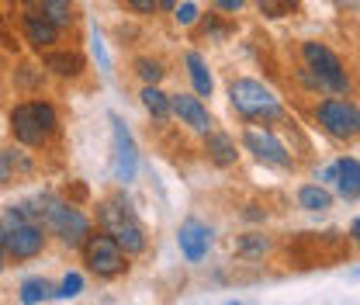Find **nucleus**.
Wrapping results in <instances>:
<instances>
[{
	"mask_svg": "<svg viewBox=\"0 0 360 305\" xmlns=\"http://www.w3.org/2000/svg\"><path fill=\"white\" fill-rule=\"evenodd\" d=\"M97 222H101V229L129 254V257H139V254H146V247H149V236H146V225L139 222L135 216V208L118 194V198H108V201H101L97 205Z\"/></svg>",
	"mask_w": 360,
	"mask_h": 305,
	"instance_id": "obj_1",
	"label": "nucleus"
},
{
	"mask_svg": "<svg viewBox=\"0 0 360 305\" xmlns=\"http://www.w3.org/2000/svg\"><path fill=\"white\" fill-rule=\"evenodd\" d=\"M229 101H232V111H236L239 118H246V122L270 125V122H281V118H284L281 97H277L267 84L253 80V77H236V80L229 84Z\"/></svg>",
	"mask_w": 360,
	"mask_h": 305,
	"instance_id": "obj_2",
	"label": "nucleus"
},
{
	"mask_svg": "<svg viewBox=\"0 0 360 305\" xmlns=\"http://www.w3.org/2000/svg\"><path fill=\"white\" fill-rule=\"evenodd\" d=\"M56 129H59V115H56V108L49 101H25V104L11 108V135L21 146L42 149L56 135Z\"/></svg>",
	"mask_w": 360,
	"mask_h": 305,
	"instance_id": "obj_3",
	"label": "nucleus"
},
{
	"mask_svg": "<svg viewBox=\"0 0 360 305\" xmlns=\"http://www.w3.org/2000/svg\"><path fill=\"white\" fill-rule=\"evenodd\" d=\"M39 218H42L45 229L56 232L70 250H80L84 239L90 236V218L84 216L77 205L59 201L56 194H42V198H39Z\"/></svg>",
	"mask_w": 360,
	"mask_h": 305,
	"instance_id": "obj_4",
	"label": "nucleus"
},
{
	"mask_svg": "<svg viewBox=\"0 0 360 305\" xmlns=\"http://www.w3.org/2000/svg\"><path fill=\"white\" fill-rule=\"evenodd\" d=\"M315 122L336 142H354V139H360V104L347 101L343 94L326 97L315 104Z\"/></svg>",
	"mask_w": 360,
	"mask_h": 305,
	"instance_id": "obj_5",
	"label": "nucleus"
},
{
	"mask_svg": "<svg viewBox=\"0 0 360 305\" xmlns=\"http://www.w3.org/2000/svg\"><path fill=\"white\" fill-rule=\"evenodd\" d=\"M302 59L305 66L319 77L326 94H350V77L343 70V59L322 42H302Z\"/></svg>",
	"mask_w": 360,
	"mask_h": 305,
	"instance_id": "obj_6",
	"label": "nucleus"
},
{
	"mask_svg": "<svg viewBox=\"0 0 360 305\" xmlns=\"http://www.w3.org/2000/svg\"><path fill=\"white\" fill-rule=\"evenodd\" d=\"M80 250H84L87 270L97 274V278H122V274L129 270V254H125L104 229H101V232H90Z\"/></svg>",
	"mask_w": 360,
	"mask_h": 305,
	"instance_id": "obj_7",
	"label": "nucleus"
},
{
	"mask_svg": "<svg viewBox=\"0 0 360 305\" xmlns=\"http://www.w3.org/2000/svg\"><path fill=\"white\" fill-rule=\"evenodd\" d=\"M243 146L246 153H253L260 163L277 167V170H295V156L288 153V146L267 129V125H250L243 132Z\"/></svg>",
	"mask_w": 360,
	"mask_h": 305,
	"instance_id": "obj_8",
	"label": "nucleus"
},
{
	"mask_svg": "<svg viewBox=\"0 0 360 305\" xmlns=\"http://www.w3.org/2000/svg\"><path fill=\"white\" fill-rule=\"evenodd\" d=\"M45 250V225L42 222H18L4 229V254L11 261H35Z\"/></svg>",
	"mask_w": 360,
	"mask_h": 305,
	"instance_id": "obj_9",
	"label": "nucleus"
},
{
	"mask_svg": "<svg viewBox=\"0 0 360 305\" xmlns=\"http://www.w3.org/2000/svg\"><path fill=\"white\" fill-rule=\"evenodd\" d=\"M111 135H115V174L118 180L132 184L135 170H139V149H135L132 132L125 129V122L118 115H111Z\"/></svg>",
	"mask_w": 360,
	"mask_h": 305,
	"instance_id": "obj_10",
	"label": "nucleus"
},
{
	"mask_svg": "<svg viewBox=\"0 0 360 305\" xmlns=\"http://www.w3.org/2000/svg\"><path fill=\"white\" fill-rule=\"evenodd\" d=\"M177 247L191 263L205 261L208 250H212V229L205 222H198V218H184L177 229Z\"/></svg>",
	"mask_w": 360,
	"mask_h": 305,
	"instance_id": "obj_11",
	"label": "nucleus"
},
{
	"mask_svg": "<svg viewBox=\"0 0 360 305\" xmlns=\"http://www.w3.org/2000/svg\"><path fill=\"white\" fill-rule=\"evenodd\" d=\"M170 111L177 115L187 129L198 132V135L215 129V122H212V115H208V108L201 104L198 94H174V97H170Z\"/></svg>",
	"mask_w": 360,
	"mask_h": 305,
	"instance_id": "obj_12",
	"label": "nucleus"
},
{
	"mask_svg": "<svg viewBox=\"0 0 360 305\" xmlns=\"http://www.w3.org/2000/svg\"><path fill=\"white\" fill-rule=\"evenodd\" d=\"M21 25H25V39L35 45V49H52V45L59 42V28L45 18L42 11L32 7V0H28V11H25Z\"/></svg>",
	"mask_w": 360,
	"mask_h": 305,
	"instance_id": "obj_13",
	"label": "nucleus"
},
{
	"mask_svg": "<svg viewBox=\"0 0 360 305\" xmlns=\"http://www.w3.org/2000/svg\"><path fill=\"white\" fill-rule=\"evenodd\" d=\"M333 167H336L333 187L340 191V198L357 201V198H360V160H354V156H340Z\"/></svg>",
	"mask_w": 360,
	"mask_h": 305,
	"instance_id": "obj_14",
	"label": "nucleus"
},
{
	"mask_svg": "<svg viewBox=\"0 0 360 305\" xmlns=\"http://www.w3.org/2000/svg\"><path fill=\"white\" fill-rule=\"evenodd\" d=\"M205 153H208V160L215 163V167H236V160H239V153H236V142H232V135H225V132H205Z\"/></svg>",
	"mask_w": 360,
	"mask_h": 305,
	"instance_id": "obj_15",
	"label": "nucleus"
},
{
	"mask_svg": "<svg viewBox=\"0 0 360 305\" xmlns=\"http://www.w3.org/2000/svg\"><path fill=\"white\" fill-rule=\"evenodd\" d=\"M45 70H52L56 77L77 80L84 73V56L80 52H45Z\"/></svg>",
	"mask_w": 360,
	"mask_h": 305,
	"instance_id": "obj_16",
	"label": "nucleus"
},
{
	"mask_svg": "<svg viewBox=\"0 0 360 305\" xmlns=\"http://www.w3.org/2000/svg\"><path fill=\"white\" fill-rule=\"evenodd\" d=\"M270 250H274V243L264 232H243L236 239V257H243V261H264Z\"/></svg>",
	"mask_w": 360,
	"mask_h": 305,
	"instance_id": "obj_17",
	"label": "nucleus"
},
{
	"mask_svg": "<svg viewBox=\"0 0 360 305\" xmlns=\"http://www.w3.org/2000/svg\"><path fill=\"white\" fill-rule=\"evenodd\" d=\"M184 63H187V73H191L194 94H198V97H212L215 80H212V73H208V66H205L201 52H187V56H184Z\"/></svg>",
	"mask_w": 360,
	"mask_h": 305,
	"instance_id": "obj_18",
	"label": "nucleus"
},
{
	"mask_svg": "<svg viewBox=\"0 0 360 305\" xmlns=\"http://www.w3.org/2000/svg\"><path fill=\"white\" fill-rule=\"evenodd\" d=\"M298 205L305 212H329L333 208V194L322 184H302L298 187Z\"/></svg>",
	"mask_w": 360,
	"mask_h": 305,
	"instance_id": "obj_19",
	"label": "nucleus"
},
{
	"mask_svg": "<svg viewBox=\"0 0 360 305\" xmlns=\"http://www.w3.org/2000/svg\"><path fill=\"white\" fill-rule=\"evenodd\" d=\"M142 108H146L153 118H160V122H163V118L170 115V97L156 87V84H146V90H142Z\"/></svg>",
	"mask_w": 360,
	"mask_h": 305,
	"instance_id": "obj_20",
	"label": "nucleus"
},
{
	"mask_svg": "<svg viewBox=\"0 0 360 305\" xmlns=\"http://www.w3.org/2000/svg\"><path fill=\"white\" fill-rule=\"evenodd\" d=\"M42 14L56 28H70L73 25V0H42Z\"/></svg>",
	"mask_w": 360,
	"mask_h": 305,
	"instance_id": "obj_21",
	"label": "nucleus"
},
{
	"mask_svg": "<svg viewBox=\"0 0 360 305\" xmlns=\"http://www.w3.org/2000/svg\"><path fill=\"white\" fill-rule=\"evenodd\" d=\"M45 299H52V285H49L45 278H28V281L21 285V302L25 305L45 302Z\"/></svg>",
	"mask_w": 360,
	"mask_h": 305,
	"instance_id": "obj_22",
	"label": "nucleus"
},
{
	"mask_svg": "<svg viewBox=\"0 0 360 305\" xmlns=\"http://www.w3.org/2000/svg\"><path fill=\"white\" fill-rule=\"evenodd\" d=\"M135 73H139L142 84H160L167 77V70H163L160 59H135Z\"/></svg>",
	"mask_w": 360,
	"mask_h": 305,
	"instance_id": "obj_23",
	"label": "nucleus"
},
{
	"mask_svg": "<svg viewBox=\"0 0 360 305\" xmlns=\"http://www.w3.org/2000/svg\"><path fill=\"white\" fill-rule=\"evenodd\" d=\"M80 292H84V278L80 274H66L63 285H59V292H56V299H77Z\"/></svg>",
	"mask_w": 360,
	"mask_h": 305,
	"instance_id": "obj_24",
	"label": "nucleus"
},
{
	"mask_svg": "<svg viewBox=\"0 0 360 305\" xmlns=\"http://www.w3.org/2000/svg\"><path fill=\"white\" fill-rule=\"evenodd\" d=\"M174 18H177V25H184V28H191L194 21H198V7L187 0V4H177L174 7Z\"/></svg>",
	"mask_w": 360,
	"mask_h": 305,
	"instance_id": "obj_25",
	"label": "nucleus"
},
{
	"mask_svg": "<svg viewBox=\"0 0 360 305\" xmlns=\"http://www.w3.org/2000/svg\"><path fill=\"white\" fill-rule=\"evenodd\" d=\"M288 7L291 4H284V0H260V14H267V18H284Z\"/></svg>",
	"mask_w": 360,
	"mask_h": 305,
	"instance_id": "obj_26",
	"label": "nucleus"
},
{
	"mask_svg": "<svg viewBox=\"0 0 360 305\" xmlns=\"http://www.w3.org/2000/svg\"><path fill=\"white\" fill-rule=\"evenodd\" d=\"M90 45H94V56H97L101 70L108 73V70H111V59H108V49H104V42H101V35H97V32H94V39H90Z\"/></svg>",
	"mask_w": 360,
	"mask_h": 305,
	"instance_id": "obj_27",
	"label": "nucleus"
},
{
	"mask_svg": "<svg viewBox=\"0 0 360 305\" xmlns=\"http://www.w3.org/2000/svg\"><path fill=\"white\" fill-rule=\"evenodd\" d=\"M11 174H14V156L7 149H0V187L11 180Z\"/></svg>",
	"mask_w": 360,
	"mask_h": 305,
	"instance_id": "obj_28",
	"label": "nucleus"
},
{
	"mask_svg": "<svg viewBox=\"0 0 360 305\" xmlns=\"http://www.w3.org/2000/svg\"><path fill=\"white\" fill-rule=\"evenodd\" d=\"M215 4V11H222V14H239L243 7H246V0H212Z\"/></svg>",
	"mask_w": 360,
	"mask_h": 305,
	"instance_id": "obj_29",
	"label": "nucleus"
},
{
	"mask_svg": "<svg viewBox=\"0 0 360 305\" xmlns=\"http://www.w3.org/2000/svg\"><path fill=\"white\" fill-rule=\"evenodd\" d=\"M129 7H132L135 14H156L160 7H156V0H125Z\"/></svg>",
	"mask_w": 360,
	"mask_h": 305,
	"instance_id": "obj_30",
	"label": "nucleus"
},
{
	"mask_svg": "<svg viewBox=\"0 0 360 305\" xmlns=\"http://www.w3.org/2000/svg\"><path fill=\"white\" fill-rule=\"evenodd\" d=\"M333 177H336V167H333V163H329V167H326V170H322V180H326V184H333Z\"/></svg>",
	"mask_w": 360,
	"mask_h": 305,
	"instance_id": "obj_31",
	"label": "nucleus"
},
{
	"mask_svg": "<svg viewBox=\"0 0 360 305\" xmlns=\"http://www.w3.org/2000/svg\"><path fill=\"white\" fill-rule=\"evenodd\" d=\"M4 263H7V254H4V225H0V270H4Z\"/></svg>",
	"mask_w": 360,
	"mask_h": 305,
	"instance_id": "obj_32",
	"label": "nucleus"
},
{
	"mask_svg": "<svg viewBox=\"0 0 360 305\" xmlns=\"http://www.w3.org/2000/svg\"><path fill=\"white\" fill-rule=\"evenodd\" d=\"M156 7H163V11H174V7H177V0H156Z\"/></svg>",
	"mask_w": 360,
	"mask_h": 305,
	"instance_id": "obj_33",
	"label": "nucleus"
},
{
	"mask_svg": "<svg viewBox=\"0 0 360 305\" xmlns=\"http://www.w3.org/2000/svg\"><path fill=\"white\" fill-rule=\"evenodd\" d=\"M350 236H354V239H357V236H360V218H357V222H354V225H350Z\"/></svg>",
	"mask_w": 360,
	"mask_h": 305,
	"instance_id": "obj_34",
	"label": "nucleus"
},
{
	"mask_svg": "<svg viewBox=\"0 0 360 305\" xmlns=\"http://www.w3.org/2000/svg\"><path fill=\"white\" fill-rule=\"evenodd\" d=\"M284 4H298V0H284Z\"/></svg>",
	"mask_w": 360,
	"mask_h": 305,
	"instance_id": "obj_35",
	"label": "nucleus"
},
{
	"mask_svg": "<svg viewBox=\"0 0 360 305\" xmlns=\"http://www.w3.org/2000/svg\"><path fill=\"white\" fill-rule=\"evenodd\" d=\"M357 250H360V236H357Z\"/></svg>",
	"mask_w": 360,
	"mask_h": 305,
	"instance_id": "obj_36",
	"label": "nucleus"
}]
</instances>
